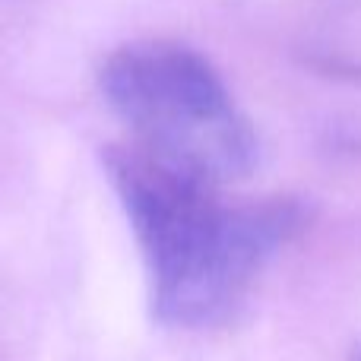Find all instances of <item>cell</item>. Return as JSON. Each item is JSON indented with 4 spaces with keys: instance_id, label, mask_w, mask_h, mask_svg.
<instances>
[{
    "instance_id": "6da1fadb",
    "label": "cell",
    "mask_w": 361,
    "mask_h": 361,
    "mask_svg": "<svg viewBox=\"0 0 361 361\" xmlns=\"http://www.w3.org/2000/svg\"><path fill=\"white\" fill-rule=\"evenodd\" d=\"M102 162L143 250L152 311L169 326L203 330L231 317L301 222L288 200L228 203L219 187L178 175L137 146H111Z\"/></svg>"
},
{
    "instance_id": "7a4b0ae2",
    "label": "cell",
    "mask_w": 361,
    "mask_h": 361,
    "mask_svg": "<svg viewBox=\"0 0 361 361\" xmlns=\"http://www.w3.org/2000/svg\"><path fill=\"white\" fill-rule=\"evenodd\" d=\"M102 92L137 149L200 184L225 187L257 165V133L219 70L178 42H130L102 63Z\"/></svg>"
}]
</instances>
